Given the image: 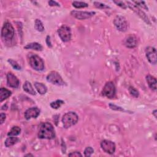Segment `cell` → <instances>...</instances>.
Returning a JSON list of instances; mask_svg holds the SVG:
<instances>
[{
  "mask_svg": "<svg viewBox=\"0 0 157 157\" xmlns=\"http://www.w3.org/2000/svg\"><path fill=\"white\" fill-rule=\"evenodd\" d=\"M146 81L147 84H148L149 87L152 90L156 91V78L151 76V75H147L146 76Z\"/></svg>",
  "mask_w": 157,
  "mask_h": 157,
  "instance_id": "cell-16",
  "label": "cell"
},
{
  "mask_svg": "<svg viewBox=\"0 0 157 157\" xmlns=\"http://www.w3.org/2000/svg\"><path fill=\"white\" fill-rule=\"evenodd\" d=\"M25 156H33V155H31V154H27V155H25Z\"/></svg>",
  "mask_w": 157,
  "mask_h": 157,
  "instance_id": "cell-38",
  "label": "cell"
},
{
  "mask_svg": "<svg viewBox=\"0 0 157 157\" xmlns=\"http://www.w3.org/2000/svg\"><path fill=\"white\" fill-rule=\"evenodd\" d=\"M7 62L15 69V70H21V67L20 66V65L17 63V62L13 60L12 59H8Z\"/></svg>",
  "mask_w": 157,
  "mask_h": 157,
  "instance_id": "cell-26",
  "label": "cell"
},
{
  "mask_svg": "<svg viewBox=\"0 0 157 157\" xmlns=\"http://www.w3.org/2000/svg\"><path fill=\"white\" fill-rule=\"evenodd\" d=\"M124 44L126 47L128 48H134L136 47L137 44V37L133 34L128 35L125 39Z\"/></svg>",
  "mask_w": 157,
  "mask_h": 157,
  "instance_id": "cell-15",
  "label": "cell"
},
{
  "mask_svg": "<svg viewBox=\"0 0 157 157\" xmlns=\"http://www.w3.org/2000/svg\"><path fill=\"white\" fill-rule=\"evenodd\" d=\"M21 128H20V127L17 126H14L11 129V130L8 133L7 136H16L21 133Z\"/></svg>",
  "mask_w": 157,
  "mask_h": 157,
  "instance_id": "cell-22",
  "label": "cell"
},
{
  "mask_svg": "<svg viewBox=\"0 0 157 157\" xmlns=\"http://www.w3.org/2000/svg\"><path fill=\"white\" fill-rule=\"evenodd\" d=\"M11 92L6 89L5 88H1L0 89V102H3L6 100L11 95Z\"/></svg>",
  "mask_w": 157,
  "mask_h": 157,
  "instance_id": "cell-17",
  "label": "cell"
},
{
  "mask_svg": "<svg viewBox=\"0 0 157 157\" xmlns=\"http://www.w3.org/2000/svg\"><path fill=\"white\" fill-rule=\"evenodd\" d=\"M7 85L12 88H18L20 85L18 78L12 73H8L7 74Z\"/></svg>",
  "mask_w": 157,
  "mask_h": 157,
  "instance_id": "cell-13",
  "label": "cell"
},
{
  "mask_svg": "<svg viewBox=\"0 0 157 157\" xmlns=\"http://www.w3.org/2000/svg\"><path fill=\"white\" fill-rule=\"evenodd\" d=\"M71 14L74 17L79 19V20H84L89 18L93 17L95 14V12H87V11H73L71 12Z\"/></svg>",
  "mask_w": 157,
  "mask_h": 157,
  "instance_id": "cell-12",
  "label": "cell"
},
{
  "mask_svg": "<svg viewBox=\"0 0 157 157\" xmlns=\"http://www.w3.org/2000/svg\"><path fill=\"white\" fill-rule=\"evenodd\" d=\"M65 103L62 100H56L55 101H54V102H52L51 103V106L53 108V109H58L59 107H60V106L63 104Z\"/></svg>",
  "mask_w": 157,
  "mask_h": 157,
  "instance_id": "cell-24",
  "label": "cell"
},
{
  "mask_svg": "<svg viewBox=\"0 0 157 157\" xmlns=\"http://www.w3.org/2000/svg\"><path fill=\"white\" fill-rule=\"evenodd\" d=\"M78 115L74 112H69L65 114L62 119V122L64 128H69L71 126L76 125L78 122Z\"/></svg>",
  "mask_w": 157,
  "mask_h": 157,
  "instance_id": "cell-2",
  "label": "cell"
},
{
  "mask_svg": "<svg viewBox=\"0 0 157 157\" xmlns=\"http://www.w3.org/2000/svg\"><path fill=\"white\" fill-rule=\"evenodd\" d=\"M114 23L116 28L122 32H125L127 30L128 25L126 18L122 15H117L114 18Z\"/></svg>",
  "mask_w": 157,
  "mask_h": 157,
  "instance_id": "cell-7",
  "label": "cell"
},
{
  "mask_svg": "<svg viewBox=\"0 0 157 157\" xmlns=\"http://www.w3.org/2000/svg\"><path fill=\"white\" fill-rule=\"evenodd\" d=\"M18 141V139L17 138V137H14V136H10V137H8V138L6 139V140L5 141L4 144L6 147H11L14 145Z\"/></svg>",
  "mask_w": 157,
  "mask_h": 157,
  "instance_id": "cell-21",
  "label": "cell"
},
{
  "mask_svg": "<svg viewBox=\"0 0 157 157\" xmlns=\"http://www.w3.org/2000/svg\"><path fill=\"white\" fill-rule=\"evenodd\" d=\"M34 87L38 93L41 95H44L47 91V88L45 85L40 82H35Z\"/></svg>",
  "mask_w": 157,
  "mask_h": 157,
  "instance_id": "cell-18",
  "label": "cell"
},
{
  "mask_svg": "<svg viewBox=\"0 0 157 157\" xmlns=\"http://www.w3.org/2000/svg\"><path fill=\"white\" fill-rule=\"evenodd\" d=\"M152 114L154 115L155 117V118H156V110H155V111L153 112V113H152Z\"/></svg>",
  "mask_w": 157,
  "mask_h": 157,
  "instance_id": "cell-37",
  "label": "cell"
},
{
  "mask_svg": "<svg viewBox=\"0 0 157 157\" xmlns=\"http://www.w3.org/2000/svg\"><path fill=\"white\" fill-rule=\"evenodd\" d=\"M6 114L4 113H1V115H0V119H1V124H3L4 122L6 120Z\"/></svg>",
  "mask_w": 157,
  "mask_h": 157,
  "instance_id": "cell-35",
  "label": "cell"
},
{
  "mask_svg": "<svg viewBox=\"0 0 157 157\" xmlns=\"http://www.w3.org/2000/svg\"><path fill=\"white\" fill-rule=\"evenodd\" d=\"M15 35V31L12 25L6 22L3 26L1 30V36L4 41H9L12 40Z\"/></svg>",
  "mask_w": 157,
  "mask_h": 157,
  "instance_id": "cell-3",
  "label": "cell"
},
{
  "mask_svg": "<svg viewBox=\"0 0 157 157\" xmlns=\"http://www.w3.org/2000/svg\"><path fill=\"white\" fill-rule=\"evenodd\" d=\"M23 90L28 93L32 95H36V92L34 90V88H33L31 83L29 82L26 81L23 85Z\"/></svg>",
  "mask_w": 157,
  "mask_h": 157,
  "instance_id": "cell-20",
  "label": "cell"
},
{
  "mask_svg": "<svg viewBox=\"0 0 157 157\" xmlns=\"http://www.w3.org/2000/svg\"><path fill=\"white\" fill-rule=\"evenodd\" d=\"M129 92L135 98H137L139 96V92L137 91L135 88L133 87H130L129 88Z\"/></svg>",
  "mask_w": 157,
  "mask_h": 157,
  "instance_id": "cell-27",
  "label": "cell"
},
{
  "mask_svg": "<svg viewBox=\"0 0 157 157\" xmlns=\"http://www.w3.org/2000/svg\"><path fill=\"white\" fill-rule=\"evenodd\" d=\"M34 27L35 29L37 31L42 32L44 30V25L42 23V22L39 19H36L35 21V23H34Z\"/></svg>",
  "mask_w": 157,
  "mask_h": 157,
  "instance_id": "cell-23",
  "label": "cell"
},
{
  "mask_svg": "<svg viewBox=\"0 0 157 157\" xmlns=\"http://www.w3.org/2000/svg\"><path fill=\"white\" fill-rule=\"evenodd\" d=\"M47 81L54 85H65L66 83L63 80L61 76L56 71H51L47 76Z\"/></svg>",
  "mask_w": 157,
  "mask_h": 157,
  "instance_id": "cell-5",
  "label": "cell"
},
{
  "mask_svg": "<svg viewBox=\"0 0 157 157\" xmlns=\"http://www.w3.org/2000/svg\"><path fill=\"white\" fill-rule=\"evenodd\" d=\"M29 63L34 70L41 71L44 69V63L43 59L36 55H32L29 58Z\"/></svg>",
  "mask_w": 157,
  "mask_h": 157,
  "instance_id": "cell-4",
  "label": "cell"
},
{
  "mask_svg": "<svg viewBox=\"0 0 157 157\" xmlns=\"http://www.w3.org/2000/svg\"><path fill=\"white\" fill-rule=\"evenodd\" d=\"M25 49H33L37 51H43V46L37 43H32L27 44L24 47Z\"/></svg>",
  "mask_w": 157,
  "mask_h": 157,
  "instance_id": "cell-19",
  "label": "cell"
},
{
  "mask_svg": "<svg viewBox=\"0 0 157 157\" xmlns=\"http://www.w3.org/2000/svg\"><path fill=\"white\" fill-rule=\"evenodd\" d=\"M94 4L98 9H108V8H109V6H107V5H106L104 4H103L101 3H100V2H96L95 1V2H94Z\"/></svg>",
  "mask_w": 157,
  "mask_h": 157,
  "instance_id": "cell-29",
  "label": "cell"
},
{
  "mask_svg": "<svg viewBox=\"0 0 157 157\" xmlns=\"http://www.w3.org/2000/svg\"><path fill=\"white\" fill-rule=\"evenodd\" d=\"M101 147L105 152L109 154H113L115 151V144L111 141H103L101 143Z\"/></svg>",
  "mask_w": 157,
  "mask_h": 157,
  "instance_id": "cell-11",
  "label": "cell"
},
{
  "mask_svg": "<svg viewBox=\"0 0 157 157\" xmlns=\"http://www.w3.org/2000/svg\"><path fill=\"white\" fill-rule=\"evenodd\" d=\"M58 33L63 42H68L71 39V28L67 25H63L58 29Z\"/></svg>",
  "mask_w": 157,
  "mask_h": 157,
  "instance_id": "cell-6",
  "label": "cell"
},
{
  "mask_svg": "<svg viewBox=\"0 0 157 157\" xmlns=\"http://www.w3.org/2000/svg\"><path fill=\"white\" fill-rule=\"evenodd\" d=\"M109 107L111 109L114 110V111H125L124 109L123 108H122L121 107L119 106H117L116 105L112 104H109Z\"/></svg>",
  "mask_w": 157,
  "mask_h": 157,
  "instance_id": "cell-31",
  "label": "cell"
},
{
  "mask_svg": "<svg viewBox=\"0 0 157 157\" xmlns=\"http://www.w3.org/2000/svg\"><path fill=\"white\" fill-rule=\"evenodd\" d=\"M46 43H47V45L48 47H52V43H51V37L49 36H47V37H46Z\"/></svg>",
  "mask_w": 157,
  "mask_h": 157,
  "instance_id": "cell-34",
  "label": "cell"
},
{
  "mask_svg": "<svg viewBox=\"0 0 157 157\" xmlns=\"http://www.w3.org/2000/svg\"><path fill=\"white\" fill-rule=\"evenodd\" d=\"M48 3L51 6H60V4H59L57 2L54 1H48Z\"/></svg>",
  "mask_w": 157,
  "mask_h": 157,
  "instance_id": "cell-36",
  "label": "cell"
},
{
  "mask_svg": "<svg viewBox=\"0 0 157 157\" xmlns=\"http://www.w3.org/2000/svg\"><path fill=\"white\" fill-rule=\"evenodd\" d=\"M69 156H82V154L79 152H73L68 154Z\"/></svg>",
  "mask_w": 157,
  "mask_h": 157,
  "instance_id": "cell-33",
  "label": "cell"
},
{
  "mask_svg": "<svg viewBox=\"0 0 157 157\" xmlns=\"http://www.w3.org/2000/svg\"><path fill=\"white\" fill-rule=\"evenodd\" d=\"M39 114H40V110L37 107H31L25 112V118L26 120H29L32 118L36 119L39 116Z\"/></svg>",
  "mask_w": 157,
  "mask_h": 157,
  "instance_id": "cell-14",
  "label": "cell"
},
{
  "mask_svg": "<svg viewBox=\"0 0 157 157\" xmlns=\"http://www.w3.org/2000/svg\"><path fill=\"white\" fill-rule=\"evenodd\" d=\"M127 4H128L127 6H128L132 10V11H133L134 12H136L137 15H138L145 23H148L149 25L151 24L149 18L147 17L146 14L142 11V10L139 8L138 6L135 5V4H133V3H131L129 1L127 2Z\"/></svg>",
  "mask_w": 157,
  "mask_h": 157,
  "instance_id": "cell-9",
  "label": "cell"
},
{
  "mask_svg": "<svg viewBox=\"0 0 157 157\" xmlns=\"http://www.w3.org/2000/svg\"><path fill=\"white\" fill-rule=\"evenodd\" d=\"M134 3L136 4V6H139L142 7V9H144L145 10H147L148 11V7H147L144 1H134Z\"/></svg>",
  "mask_w": 157,
  "mask_h": 157,
  "instance_id": "cell-30",
  "label": "cell"
},
{
  "mask_svg": "<svg viewBox=\"0 0 157 157\" xmlns=\"http://www.w3.org/2000/svg\"><path fill=\"white\" fill-rule=\"evenodd\" d=\"M114 3H115L117 6H119L120 7H121L123 9H126L127 8V5H126L123 1H114Z\"/></svg>",
  "mask_w": 157,
  "mask_h": 157,
  "instance_id": "cell-32",
  "label": "cell"
},
{
  "mask_svg": "<svg viewBox=\"0 0 157 157\" xmlns=\"http://www.w3.org/2000/svg\"><path fill=\"white\" fill-rule=\"evenodd\" d=\"M146 57L149 62L153 65H155L157 62L156 51L155 48L152 47H148L145 49Z\"/></svg>",
  "mask_w": 157,
  "mask_h": 157,
  "instance_id": "cell-10",
  "label": "cell"
},
{
  "mask_svg": "<svg viewBox=\"0 0 157 157\" xmlns=\"http://www.w3.org/2000/svg\"><path fill=\"white\" fill-rule=\"evenodd\" d=\"M73 6L75 7L76 8L80 9V8H84V7H88V4L82 1H74L73 3Z\"/></svg>",
  "mask_w": 157,
  "mask_h": 157,
  "instance_id": "cell-25",
  "label": "cell"
},
{
  "mask_svg": "<svg viewBox=\"0 0 157 157\" xmlns=\"http://www.w3.org/2000/svg\"><path fill=\"white\" fill-rule=\"evenodd\" d=\"M94 152V150L91 147H88L84 151V154L85 156H90Z\"/></svg>",
  "mask_w": 157,
  "mask_h": 157,
  "instance_id": "cell-28",
  "label": "cell"
},
{
  "mask_svg": "<svg viewBox=\"0 0 157 157\" xmlns=\"http://www.w3.org/2000/svg\"><path fill=\"white\" fill-rule=\"evenodd\" d=\"M38 137L40 139H53L55 137V130L53 125L48 122L43 123L39 128Z\"/></svg>",
  "mask_w": 157,
  "mask_h": 157,
  "instance_id": "cell-1",
  "label": "cell"
},
{
  "mask_svg": "<svg viewBox=\"0 0 157 157\" xmlns=\"http://www.w3.org/2000/svg\"><path fill=\"white\" fill-rule=\"evenodd\" d=\"M115 87L113 82H108L104 85L103 91L102 95L108 98H114L115 95Z\"/></svg>",
  "mask_w": 157,
  "mask_h": 157,
  "instance_id": "cell-8",
  "label": "cell"
}]
</instances>
